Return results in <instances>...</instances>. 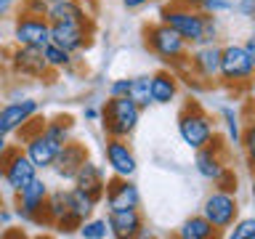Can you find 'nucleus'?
Here are the masks:
<instances>
[{
	"label": "nucleus",
	"mask_w": 255,
	"mask_h": 239,
	"mask_svg": "<svg viewBox=\"0 0 255 239\" xmlns=\"http://www.w3.org/2000/svg\"><path fill=\"white\" fill-rule=\"evenodd\" d=\"M143 43H146V48L159 61L170 64V69L175 75L183 69H189V48L191 45L175 29L167 27V24L157 21V24H151V27H146L143 29Z\"/></svg>",
	"instance_id": "nucleus-1"
},
{
	"label": "nucleus",
	"mask_w": 255,
	"mask_h": 239,
	"mask_svg": "<svg viewBox=\"0 0 255 239\" xmlns=\"http://www.w3.org/2000/svg\"><path fill=\"white\" fill-rule=\"evenodd\" d=\"M143 109L128 96H109V101L101 107V130L104 138H128L141 122Z\"/></svg>",
	"instance_id": "nucleus-2"
},
{
	"label": "nucleus",
	"mask_w": 255,
	"mask_h": 239,
	"mask_svg": "<svg viewBox=\"0 0 255 239\" xmlns=\"http://www.w3.org/2000/svg\"><path fill=\"white\" fill-rule=\"evenodd\" d=\"M178 135H181V141L186 143L189 149H194V151L207 146V143H213V138L218 135L215 133L213 117L202 109L199 101L191 99L186 107L181 109V115H178Z\"/></svg>",
	"instance_id": "nucleus-3"
},
{
	"label": "nucleus",
	"mask_w": 255,
	"mask_h": 239,
	"mask_svg": "<svg viewBox=\"0 0 255 239\" xmlns=\"http://www.w3.org/2000/svg\"><path fill=\"white\" fill-rule=\"evenodd\" d=\"M205 16L207 13H202L199 8L183 5V3H175L173 0L170 5H165L162 11H159V21L167 24L170 29H175L189 45H202Z\"/></svg>",
	"instance_id": "nucleus-4"
},
{
	"label": "nucleus",
	"mask_w": 255,
	"mask_h": 239,
	"mask_svg": "<svg viewBox=\"0 0 255 239\" xmlns=\"http://www.w3.org/2000/svg\"><path fill=\"white\" fill-rule=\"evenodd\" d=\"M253 61L247 56L245 45L239 43H229V45H221V69H218V80L229 88H239V85H247L253 77Z\"/></svg>",
	"instance_id": "nucleus-5"
},
{
	"label": "nucleus",
	"mask_w": 255,
	"mask_h": 239,
	"mask_svg": "<svg viewBox=\"0 0 255 239\" xmlns=\"http://www.w3.org/2000/svg\"><path fill=\"white\" fill-rule=\"evenodd\" d=\"M202 215L213 223V229L223 234L231 229V223L239 218V202L234 191H223V189H213L202 202Z\"/></svg>",
	"instance_id": "nucleus-6"
},
{
	"label": "nucleus",
	"mask_w": 255,
	"mask_h": 239,
	"mask_svg": "<svg viewBox=\"0 0 255 239\" xmlns=\"http://www.w3.org/2000/svg\"><path fill=\"white\" fill-rule=\"evenodd\" d=\"M96 24L93 21H51V43L61 45L69 53L88 51L93 45Z\"/></svg>",
	"instance_id": "nucleus-7"
},
{
	"label": "nucleus",
	"mask_w": 255,
	"mask_h": 239,
	"mask_svg": "<svg viewBox=\"0 0 255 239\" xmlns=\"http://www.w3.org/2000/svg\"><path fill=\"white\" fill-rule=\"evenodd\" d=\"M48 183L35 175L21 191H16V215L24 223H43V207L48 199Z\"/></svg>",
	"instance_id": "nucleus-8"
},
{
	"label": "nucleus",
	"mask_w": 255,
	"mask_h": 239,
	"mask_svg": "<svg viewBox=\"0 0 255 239\" xmlns=\"http://www.w3.org/2000/svg\"><path fill=\"white\" fill-rule=\"evenodd\" d=\"M13 43L29 48H45L51 43V21L45 16L19 13L13 21Z\"/></svg>",
	"instance_id": "nucleus-9"
},
{
	"label": "nucleus",
	"mask_w": 255,
	"mask_h": 239,
	"mask_svg": "<svg viewBox=\"0 0 255 239\" xmlns=\"http://www.w3.org/2000/svg\"><path fill=\"white\" fill-rule=\"evenodd\" d=\"M35 175H40V170L32 165L27 151L21 146H8V154H5V162H3V181L8 183V189L16 194V191H21Z\"/></svg>",
	"instance_id": "nucleus-10"
},
{
	"label": "nucleus",
	"mask_w": 255,
	"mask_h": 239,
	"mask_svg": "<svg viewBox=\"0 0 255 239\" xmlns=\"http://www.w3.org/2000/svg\"><path fill=\"white\" fill-rule=\"evenodd\" d=\"M104 159H107L112 175L133 178L135 170H138V159H135L133 149L128 146V138H107V143H104Z\"/></svg>",
	"instance_id": "nucleus-11"
},
{
	"label": "nucleus",
	"mask_w": 255,
	"mask_h": 239,
	"mask_svg": "<svg viewBox=\"0 0 255 239\" xmlns=\"http://www.w3.org/2000/svg\"><path fill=\"white\" fill-rule=\"evenodd\" d=\"M37 112H40V104L35 99L8 101L5 107H0V133H3V135L19 133L21 127L37 115Z\"/></svg>",
	"instance_id": "nucleus-12"
},
{
	"label": "nucleus",
	"mask_w": 255,
	"mask_h": 239,
	"mask_svg": "<svg viewBox=\"0 0 255 239\" xmlns=\"http://www.w3.org/2000/svg\"><path fill=\"white\" fill-rule=\"evenodd\" d=\"M221 69V45H194V51H189V72L202 83L218 80Z\"/></svg>",
	"instance_id": "nucleus-13"
},
{
	"label": "nucleus",
	"mask_w": 255,
	"mask_h": 239,
	"mask_svg": "<svg viewBox=\"0 0 255 239\" xmlns=\"http://www.w3.org/2000/svg\"><path fill=\"white\" fill-rule=\"evenodd\" d=\"M194 170L202 175L205 181H218L223 173L229 170L226 165V154H223V146H221V138L215 135L213 143H207V146L197 149V157H194Z\"/></svg>",
	"instance_id": "nucleus-14"
},
{
	"label": "nucleus",
	"mask_w": 255,
	"mask_h": 239,
	"mask_svg": "<svg viewBox=\"0 0 255 239\" xmlns=\"http://www.w3.org/2000/svg\"><path fill=\"white\" fill-rule=\"evenodd\" d=\"M104 199H107L109 210H125V207H138L141 205V191L130 178L112 175V178H107Z\"/></svg>",
	"instance_id": "nucleus-15"
},
{
	"label": "nucleus",
	"mask_w": 255,
	"mask_h": 239,
	"mask_svg": "<svg viewBox=\"0 0 255 239\" xmlns=\"http://www.w3.org/2000/svg\"><path fill=\"white\" fill-rule=\"evenodd\" d=\"M109 223V234L117 239H135V237H146L143 231V215L138 207H125V210H109L107 213Z\"/></svg>",
	"instance_id": "nucleus-16"
},
{
	"label": "nucleus",
	"mask_w": 255,
	"mask_h": 239,
	"mask_svg": "<svg viewBox=\"0 0 255 239\" xmlns=\"http://www.w3.org/2000/svg\"><path fill=\"white\" fill-rule=\"evenodd\" d=\"M85 159H88V146H85V143H80V141H75V138H69L59 149V154H56L51 170L59 175L61 181H72Z\"/></svg>",
	"instance_id": "nucleus-17"
},
{
	"label": "nucleus",
	"mask_w": 255,
	"mask_h": 239,
	"mask_svg": "<svg viewBox=\"0 0 255 239\" xmlns=\"http://www.w3.org/2000/svg\"><path fill=\"white\" fill-rule=\"evenodd\" d=\"M11 69L21 77H45L48 64L43 56V48H29V45H16L11 51Z\"/></svg>",
	"instance_id": "nucleus-18"
},
{
	"label": "nucleus",
	"mask_w": 255,
	"mask_h": 239,
	"mask_svg": "<svg viewBox=\"0 0 255 239\" xmlns=\"http://www.w3.org/2000/svg\"><path fill=\"white\" fill-rule=\"evenodd\" d=\"M61 146L64 143H56L51 135L43 133V127L24 141V151H27V157L32 159V165H35L37 170H51V165H53V159H56Z\"/></svg>",
	"instance_id": "nucleus-19"
},
{
	"label": "nucleus",
	"mask_w": 255,
	"mask_h": 239,
	"mask_svg": "<svg viewBox=\"0 0 255 239\" xmlns=\"http://www.w3.org/2000/svg\"><path fill=\"white\" fill-rule=\"evenodd\" d=\"M77 189H83L85 194H91L96 202H101L104 199V189H107V173H104V165L93 162L91 157L85 159L83 165H80V170L75 173V178H72Z\"/></svg>",
	"instance_id": "nucleus-20"
},
{
	"label": "nucleus",
	"mask_w": 255,
	"mask_h": 239,
	"mask_svg": "<svg viewBox=\"0 0 255 239\" xmlns=\"http://www.w3.org/2000/svg\"><path fill=\"white\" fill-rule=\"evenodd\" d=\"M178 88H181V77L173 69H159L151 75V104L157 107H167L178 99Z\"/></svg>",
	"instance_id": "nucleus-21"
},
{
	"label": "nucleus",
	"mask_w": 255,
	"mask_h": 239,
	"mask_svg": "<svg viewBox=\"0 0 255 239\" xmlns=\"http://www.w3.org/2000/svg\"><path fill=\"white\" fill-rule=\"evenodd\" d=\"M48 21H93L91 13L83 8L80 0H67V3H51L45 13Z\"/></svg>",
	"instance_id": "nucleus-22"
},
{
	"label": "nucleus",
	"mask_w": 255,
	"mask_h": 239,
	"mask_svg": "<svg viewBox=\"0 0 255 239\" xmlns=\"http://www.w3.org/2000/svg\"><path fill=\"white\" fill-rule=\"evenodd\" d=\"M175 234H178L181 239H213V237H218V231H215L213 223L199 213V215H191V218L183 221Z\"/></svg>",
	"instance_id": "nucleus-23"
},
{
	"label": "nucleus",
	"mask_w": 255,
	"mask_h": 239,
	"mask_svg": "<svg viewBox=\"0 0 255 239\" xmlns=\"http://www.w3.org/2000/svg\"><path fill=\"white\" fill-rule=\"evenodd\" d=\"M67 213H69L67 189L48 191V199H45V207H43V223H48V226H56V223H59Z\"/></svg>",
	"instance_id": "nucleus-24"
},
{
	"label": "nucleus",
	"mask_w": 255,
	"mask_h": 239,
	"mask_svg": "<svg viewBox=\"0 0 255 239\" xmlns=\"http://www.w3.org/2000/svg\"><path fill=\"white\" fill-rule=\"evenodd\" d=\"M67 202H69V213H72V215H77L80 221L91 218L93 210H96V205H99L91 194H85V191H83V189H77V186L67 189Z\"/></svg>",
	"instance_id": "nucleus-25"
},
{
	"label": "nucleus",
	"mask_w": 255,
	"mask_h": 239,
	"mask_svg": "<svg viewBox=\"0 0 255 239\" xmlns=\"http://www.w3.org/2000/svg\"><path fill=\"white\" fill-rule=\"evenodd\" d=\"M43 133L51 135L56 143H67L72 138V133H75V120L69 115H59V117H51L43 122Z\"/></svg>",
	"instance_id": "nucleus-26"
},
{
	"label": "nucleus",
	"mask_w": 255,
	"mask_h": 239,
	"mask_svg": "<svg viewBox=\"0 0 255 239\" xmlns=\"http://www.w3.org/2000/svg\"><path fill=\"white\" fill-rule=\"evenodd\" d=\"M43 56H45V64L48 69H56V72H69L72 67H75V53L64 51L61 45L56 43H48L43 48Z\"/></svg>",
	"instance_id": "nucleus-27"
},
{
	"label": "nucleus",
	"mask_w": 255,
	"mask_h": 239,
	"mask_svg": "<svg viewBox=\"0 0 255 239\" xmlns=\"http://www.w3.org/2000/svg\"><path fill=\"white\" fill-rule=\"evenodd\" d=\"M128 99H133L141 109H149L151 107V75H135V77H130Z\"/></svg>",
	"instance_id": "nucleus-28"
},
{
	"label": "nucleus",
	"mask_w": 255,
	"mask_h": 239,
	"mask_svg": "<svg viewBox=\"0 0 255 239\" xmlns=\"http://www.w3.org/2000/svg\"><path fill=\"white\" fill-rule=\"evenodd\" d=\"M221 120L223 125H226V138L231 146H239V141H242V117H239V112L234 107H223L221 109Z\"/></svg>",
	"instance_id": "nucleus-29"
},
{
	"label": "nucleus",
	"mask_w": 255,
	"mask_h": 239,
	"mask_svg": "<svg viewBox=\"0 0 255 239\" xmlns=\"http://www.w3.org/2000/svg\"><path fill=\"white\" fill-rule=\"evenodd\" d=\"M77 234L83 237V239H107V237H112V234H109V223H107V218H93V215L80 223Z\"/></svg>",
	"instance_id": "nucleus-30"
},
{
	"label": "nucleus",
	"mask_w": 255,
	"mask_h": 239,
	"mask_svg": "<svg viewBox=\"0 0 255 239\" xmlns=\"http://www.w3.org/2000/svg\"><path fill=\"white\" fill-rule=\"evenodd\" d=\"M191 5L199 8L202 13L221 16V13H231V11H234L237 0H191Z\"/></svg>",
	"instance_id": "nucleus-31"
},
{
	"label": "nucleus",
	"mask_w": 255,
	"mask_h": 239,
	"mask_svg": "<svg viewBox=\"0 0 255 239\" xmlns=\"http://www.w3.org/2000/svg\"><path fill=\"white\" fill-rule=\"evenodd\" d=\"M226 234L229 239H255V218H237Z\"/></svg>",
	"instance_id": "nucleus-32"
},
{
	"label": "nucleus",
	"mask_w": 255,
	"mask_h": 239,
	"mask_svg": "<svg viewBox=\"0 0 255 239\" xmlns=\"http://www.w3.org/2000/svg\"><path fill=\"white\" fill-rule=\"evenodd\" d=\"M239 146L245 149V157L250 167H255V122H247L242 127V141H239Z\"/></svg>",
	"instance_id": "nucleus-33"
},
{
	"label": "nucleus",
	"mask_w": 255,
	"mask_h": 239,
	"mask_svg": "<svg viewBox=\"0 0 255 239\" xmlns=\"http://www.w3.org/2000/svg\"><path fill=\"white\" fill-rule=\"evenodd\" d=\"M221 37V19L213 13L205 16V32H202V45H210Z\"/></svg>",
	"instance_id": "nucleus-34"
},
{
	"label": "nucleus",
	"mask_w": 255,
	"mask_h": 239,
	"mask_svg": "<svg viewBox=\"0 0 255 239\" xmlns=\"http://www.w3.org/2000/svg\"><path fill=\"white\" fill-rule=\"evenodd\" d=\"M48 0H21V11L19 13H32V16H45L48 13Z\"/></svg>",
	"instance_id": "nucleus-35"
},
{
	"label": "nucleus",
	"mask_w": 255,
	"mask_h": 239,
	"mask_svg": "<svg viewBox=\"0 0 255 239\" xmlns=\"http://www.w3.org/2000/svg\"><path fill=\"white\" fill-rule=\"evenodd\" d=\"M80 223H83V221H80L77 218V215H72V213H67V215H64V218L59 221V223H56V231H59V234H75V231L80 229Z\"/></svg>",
	"instance_id": "nucleus-36"
},
{
	"label": "nucleus",
	"mask_w": 255,
	"mask_h": 239,
	"mask_svg": "<svg viewBox=\"0 0 255 239\" xmlns=\"http://www.w3.org/2000/svg\"><path fill=\"white\" fill-rule=\"evenodd\" d=\"M215 189H223V191H234V194H237V173H234V170H231V167H229V170L223 173L218 181H215Z\"/></svg>",
	"instance_id": "nucleus-37"
},
{
	"label": "nucleus",
	"mask_w": 255,
	"mask_h": 239,
	"mask_svg": "<svg viewBox=\"0 0 255 239\" xmlns=\"http://www.w3.org/2000/svg\"><path fill=\"white\" fill-rule=\"evenodd\" d=\"M128 88H130V77H117L109 85V96H128Z\"/></svg>",
	"instance_id": "nucleus-38"
},
{
	"label": "nucleus",
	"mask_w": 255,
	"mask_h": 239,
	"mask_svg": "<svg viewBox=\"0 0 255 239\" xmlns=\"http://www.w3.org/2000/svg\"><path fill=\"white\" fill-rule=\"evenodd\" d=\"M234 11L245 19H255V0H237Z\"/></svg>",
	"instance_id": "nucleus-39"
},
{
	"label": "nucleus",
	"mask_w": 255,
	"mask_h": 239,
	"mask_svg": "<svg viewBox=\"0 0 255 239\" xmlns=\"http://www.w3.org/2000/svg\"><path fill=\"white\" fill-rule=\"evenodd\" d=\"M99 117H101L99 107H85L83 109V120H88V122H99Z\"/></svg>",
	"instance_id": "nucleus-40"
},
{
	"label": "nucleus",
	"mask_w": 255,
	"mask_h": 239,
	"mask_svg": "<svg viewBox=\"0 0 255 239\" xmlns=\"http://www.w3.org/2000/svg\"><path fill=\"white\" fill-rule=\"evenodd\" d=\"M151 3V0H123V8H128V11H141V8H146Z\"/></svg>",
	"instance_id": "nucleus-41"
},
{
	"label": "nucleus",
	"mask_w": 255,
	"mask_h": 239,
	"mask_svg": "<svg viewBox=\"0 0 255 239\" xmlns=\"http://www.w3.org/2000/svg\"><path fill=\"white\" fill-rule=\"evenodd\" d=\"M242 45H245V51H247V56H250V61H253V67H255V43H253V40H250V37H247V40H245V43H242Z\"/></svg>",
	"instance_id": "nucleus-42"
},
{
	"label": "nucleus",
	"mask_w": 255,
	"mask_h": 239,
	"mask_svg": "<svg viewBox=\"0 0 255 239\" xmlns=\"http://www.w3.org/2000/svg\"><path fill=\"white\" fill-rule=\"evenodd\" d=\"M13 5H16V0H0V19H3V16L11 11Z\"/></svg>",
	"instance_id": "nucleus-43"
},
{
	"label": "nucleus",
	"mask_w": 255,
	"mask_h": 239,
	"mask_svg": "<svg viewBox=\"0 0 255 239\" xmlns=\"http://www.w3.org/2000/svg\"><path fill=\"white\" fill-rule=\"evenodd\" d=\"M11 223V213L8 210H0V226H8Z\"/></svg>",
	"instance_id": "nucleus-44"
},
{
	"label": "nucleus",
	"mask_w": 255,
	"mask_h": 239,
	"mask_svg": "<svg viewBox=\"0 0 255 239\" xmlns=\"http://www.w3.org/2000/svg\"><path fill=\"white\" fill-rule=\"evenodd\" d=\"M247 91H250V101H255V72H253L250 83H247Z\"/></svg>",
	"instance_id": "nucleus-45"
},
{
	"label": "nucleus",
	"mask_w": 255,
	"mask_h": 239,
	"mask_svg": "<svg viewBox=\"0 0 255 239\" xmlns=\"http://www.w3.org/2000/svg\"><path fill=\"white\" fill-rule=\"evenodd\" d=\"M247 117H250V122H255V101H250V107H247Z\"/></svg>",
	"instance_id": "nucleus-46"
},
{
	"label": "nucleus",
	"mask_w": 255,
	"mask_h": 239,
	"mask_svg": "<svg viewBox=\"0 0 255 239\" xmlns=\"http://www.w3.org/2000/svg\"><path fill=\"white\" fill-rule=\"evenodd\" d=\"M250 40H253V43H255V27H253V32H250Z\"/></svg>",
	"instance_id": "nucleus-47"
},
{
	"label": "nucleus",
	"mask_w": 255,
	"mask_h": 239,
	"mask_svg": "<svg viewBox=\"0 0 255 239\" xmlns=\"http://www.w3.org/2000/svg\"><path fill=\"white\" fill-rule=\"evenodd\" d=\"M48 3H67V0H48Z\"/></svg>",
	"instance_id": "nucleus-48"
},
{
	"label": "nucleus",
	"mask_w": 255,
	"mask_h": 239,
	"mask_svg": "<svg viewBox=\"0 0 255 239\" xmlns=\"http://www.w3.org/2000/svg\"><path fill=\"white\" fill-rule=\"evenodd\" d=\"M0 181H3V165H0Z\"/></svg>",
	"instance_id": "nucleus-49"
}]
</instances>
